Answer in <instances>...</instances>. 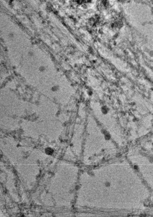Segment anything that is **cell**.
Returning <instances> with one entry per match:
<instances>
[{"label": "cell", "mask_w": 153, "mask_h": 217, "mask_svg": "<svg viewBox=\"0 0 153 217\" xmlns=\"http://www.w3.org/2000/svg\"><path fill=\"white\" fill-rule=\"evenodd\" d=\"M101 111L102 113H103L104 114H106L108 112V109L107 107H106L105 106H102L101 108Z\"/></svg>", "instance_id": "obj_1"}]
</instances>
